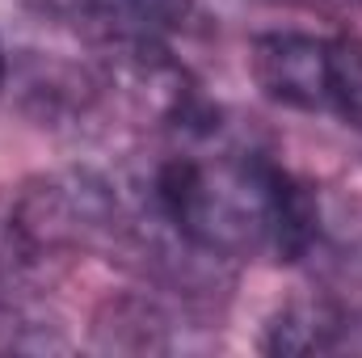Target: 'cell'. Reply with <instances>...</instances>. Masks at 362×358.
I'll use <instances>...</instances> for the list:
<instances>
[{"instance_id": "obj_1", "label": "cell", "mask_w": 362, "mask_h": 358, "mask_svg": "<svg viewBox=\"0 0 362 358\" xmlns=\"http://www.w3.org/2000/svg\"><path fill=\"white\" fill-rule=\"evenodd\" d=\"M152 211L185 249L215 262H299L320 236L303 181L262 152H177L152 169Z\"/></svg>"}, {"instance_id": "obj_2", "label": "cell", "mask_w": 362, "mask_h": 358, "mask_svg": "<svg viewBox=\"0 0 362 358\" xmlns=\"http://www.w3.org/2000/svg\"><path fill=\"white\" fill-rule=\"evenodd\" d=\"M249 76L282 110L325 114L362 131V42L270 30L249 42Z\"/></svg>"}, {"instance_id": "obj_3", "label": "cell", "mask_w": 362, "mask_h": 358, "mask_svg": "<svg viewBox=\"0 0 362 358\" xmlns=\"http://www.w3.org/2000/svg\"><path fill=\"white\" fill-rule=\"evenodd\" d=\"M346 346H354V321L325 299L286 304L262 337V350L270 354H329Z\"/></svg>"}, {"instance_id": "obj_4", "label": "cell", "mask_w": 362, "mask_h": 358, "mask_svg": "<svg viewBox=\"0 0 362 358\" xmlns=\"http://www.w3.org/2000/svg\"><path fill=\"white\" fill-rule=\"evenodd\" d=\"M81 17L97 21L114 38L127 42H156L189 21L194 0H72Z\"/></svg>"}, {"instance_id": "obj_5", "label": "cell", "mask_w": 362, "mask_h": 358, "mask_svg": "<svg viewBox=\"0 0 362 358\" xmlns=\"http://www.w3.org/2000/svg\"><path fill=\"white\" fill-rule=\"evenodd\" d=\"M4 76H8V51H4V38H0V89H4Z\"/></svg>"}, {"instance_id": "obj_6", "label": "cell", "mask_w": 362, "mask_h": 358, "mask_svg": "<svg viewBox=\"0 0 362 358\" xmlns=\"http://www.w3.org/2000/svg\"><path fill=\"white\" fill-rule=\"evenodd\" d=\"M358 4H362V0H358Z\"/></svg>"}]
</instances>
